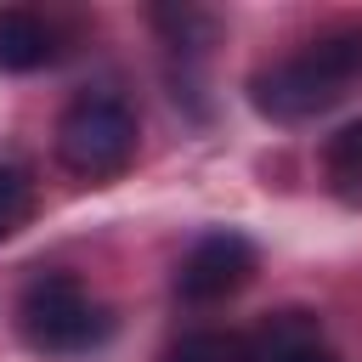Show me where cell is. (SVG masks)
Wrapping results in <instances>:
<instances>
[{"instance_id": "3957f363", "label": "cell", "mask_w": 362, "mask_h": 362, "mask_svg": "<svg viewBox=\"0 0 362 362\" xmlns=\"http://www.w3.org/2000/svg\"><path fill=\"white\" fill-rule=\"evenodd\" d=\"M57 158L85 175V181H107L136 158V113L113 96V90H85L68 102V113L57 119Z\"/></svg>"}, {"instance_id": "9c48e42d", "label": "cell", "mask_w": 362, "mask_h": 362, "mask_svg": "<svg viewBox=\"0 0 362 362\" xmlns=\"http://www.w3.org/2000/svg\"><path fill=\"white\" fill-rule=\"evenodd\" d=\"M28 209H34V181H28V170H23V164H0V243L28 221Z\"/></svg>"}, {"instance_id": "5b68a950", "label": "cell", "mask_w": 362, "mask_h": 362, "mask_svg": "<svg viewBox=\"0 0 362 362\" xmlns=\"http://www.w3.org/2000/svg\"><path fill=\"white\" fill-rule=\"evenodd\" d=\"M51 28L28 6H0V74H34L51 62Z\"/></svg>"}, {"instance_id": "52a82bcc", "label": "cell", "mask_w": 362, "mask_h": 362, "mask_svg": "<svg viewBox=\"0 0 362 362\" xmlns=\"http://www.w3.org/2000/svg\"><path fill=\"white\" fill-rule=\"evenodd\" d=\"M322 181H328V192L339 204L362 209V119L322 141Z\"/></svg>"}, {"instance_id": "277c9868", "label": "cell", "mask_w": 362, "mask_h": 362, "mask_svg": "<svg viewBox=\"0 0 362 362\" xmlns=\"http://www.w3.org/2000/svg\"><path fill=\"white\" fill-rule=\"evenodd\" d=\"M249 277H255V243H249L243 232L221 226V232H204V238L181 255V266H175V294H181L187 305H215V300L238 294Z\"/></svg>"}, {"instance_id": "7a4b0ae2", "label": "cell", "mask_w": 362, "mask_h": 362, "mask_svg": "<svg viewBox=\"0 0 362 362\" xmlns=\"http://www.w3.org/2000/svg\"><path fill=\"white\" fill-rule=\"evenodd\" d=\"M17 334L40 356H79V351H90L113 334V317L68 272H45L17 300Z\"/></svg>"}, {"instance_id": "6da1fadb", "label": "cell", "mask_w": 362, "mask_h": 362, "mask_svg": "<svg viewBox=\"0 0 362 362\" xmlns=\"http://www.w3.org/2000/svg\"><path fill=\"white\" fill-rule=\"evenodd\" d=\"M362 74V34H328L305 51L260 68L249 79V107L272 124H300L345 96V85Z\"/></svg>"}, {"instance_id": "8992f818", "label": "cell", "mask_w": 362, "mask_h": 362, "mask_svg": "<svg viewBox=\"0 0 362 362\" xmlns=\"http://www.w3.org/2000/svg\"><path fill=\"white\" fill-rule=\"evenodd\" d=\"M255 351H260V362H339V356L322 345V334H317V322H311L305 311H283Z\"/></svg>"}, {"instance_id": "ba28073f", "label": "cell", "mask_w": 362, "mask_h": 362, "mask_svg": "<svg viewBox=\"0 0 362 362\" xmlns=\"http://www.w3.org/2000/svg\"><path fill=\"white\" fill-rule=\"evenodd\" d=\"M164 362H260V351H255V339H243V334L198 328V334H181Z\"/></svg>"}, {"instance_id": "30bf717a", "label": "cell", "mask_w": 362, "mask_h": 362, "mask_svg": "<svg viewBox=\"0 0 362 362\" xmlns=\"http://www.w3.org/2000/svg\"><path fill=\"white\" fill-rule=\"evenodd\" d=\"M153 23H158L175 45H192V34H209V17H204V11H192V6H158V11H153Z\"/></svg>"}]
</instances>
